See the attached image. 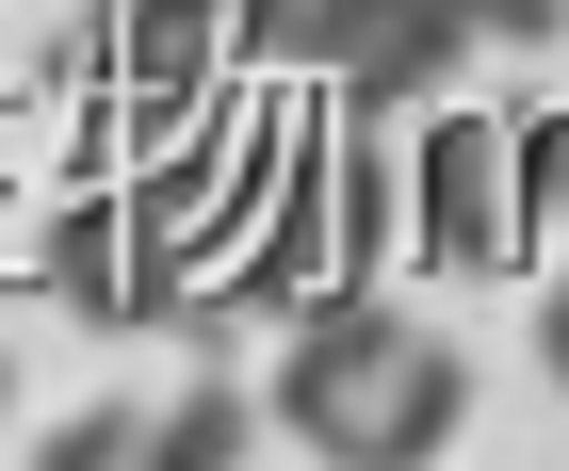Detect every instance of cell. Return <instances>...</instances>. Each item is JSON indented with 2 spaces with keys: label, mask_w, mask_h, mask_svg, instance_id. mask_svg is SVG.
Wrapping results in <instances>:
<instances>
[{
  "label": "cell",
  "mask_w": 569,
  "mask_h": 471,
  "mask_svg": "<svg viewBox=\"0 0 569 471\" xmlns=\"http://www.w3.org/2000/svg\"><path fill=\"white\" fill-rule=\"evenodd\" d=\"M277 423L309 455H342V471H407V455H439L472 423V358L391 293H309L293 358H277Z\"/></svg>",
  "instance_id": "cell-1"
},
{
  "label": "cell",
  "mask_w": 569,
  "mask_h": 471,
  "mask_svg": "<svg viewBox=\"0 0 569 471\" xmlns=\"http://www.w3.org/2000/svg\"><path fill=\"white\" fill-rule=\"evenodd\" d=\"M228 33L261 49V66H309V82H342L358 114H407L472 66V33L439 17V0H244Z\"/></svg>",
  "instance_id": "cell-2"
},
{
  "label": "cell",
  "mask_w": 569,
  "mask_h": 471,
  "mask_svg": "<svg viewBox=\"0 0 569 471\" xmlns=\"http://www.w3.org/2000/svg\"><path fill=\"white\" fill-rule=\"evenodd\" d=\"M521 179H537L521 130L439 114V130H423V244H439V260H521Z\"/></svg>",
  "instance_id": "cell-3"
},
{
  "label": "cell",
  "mask_w": 569,
  "mask_h": 471,
  "mask_svg": "<svg viewBox=\"0 0 569 471\" xmlns=\"http://www.w3.org/2000/svg\"><path fill=\"white\" fill-rule=\"evenodd\" d=\"M49 293L82 309V325H163V309H179V260L147 244L131 196H82V212L49 228Z\"/></svg>",
  "instance_id": "cell-4"
},
{
  "label": "cell",
  "mask_w": 569,
  "mask_h": 471,
  "mask_svg": "<svg viewBox=\"0 0 569 471\" xmlns=\"http://www.w3.org/2000/svg\"><path fill=\"white\" fill-rule=\"evenodd\" d=\"M244 439H261L244 390H179V407H147V455H131V471H228Z\"/></svg>",
  "instance_id": "cell-5"
},
{
  "label": "cell",
  "mask_w": 569,
  "mask_h": 471,
  "mask_svg": "<svg viewBox=\"0 0 569 471\" xmlns=\"http://www.w3.org/2000/svg\"><path fill=\"white\" fill-rule=\"evenodd\" d=\"M439 17H456L472 49H553L569 33V0H439Z\"/></svg>",
  "instance_id": "cell-6"
},
{
  "label": "cell",
  "mask_w": 569,
  "mask_h": 471,
  "mask_svg": "<svg viewBox=\"0 0 569 471\" xmlns=\"http://www.w3.org/2000/svg\"><path fill=\"white\" fill-rule=\"evenodd\" d=\"M147 455V407H82V423L49 439V471H131Z\"/></svg>",
  "instance_id": "cell-7"
},
{
  "label": "cell",
  "mask_w": 569,
  "mask_h": 471,
  "mask_svg": "<svg viewBox=\"0 0 569 471\" xmlns=\"http://www.w3.org/2000/svg\"><path fill=\"white\" fill-rule=\"evenodd\" d=\"M537 374L569 390V277H553V309H537Z\"/></svg>",
  "instance_id": "cell-8"
},
{
  "label": "cell",
  "mask_w": 569,
  "mask_h": 471,
  "mask_svg": "<svg viewBox=\"0 0 569 471\" xmlns=\"http://www.w3.org/2000/svg\"><path fill=\"white\" fill-rule=\"evenodd\" d=\"M0 407H17V358H0Z\"/></svg>",
  "instance_id": "cell-9"
},
{
  "label": "cell",
  "mask_w": 569,
  "mask_h": 471,
  "mask_svg": "<svg viewBox=\"0 0 569 471\" xmlns=\"http://www.w3.org/2000/svg\"><path fill=\"white\" fill-rule=\"evenodd\" d=\"M228 17H244V0H228Z\"/></svg>",
  "instance_id": "cell-10"
}]
</instances>
